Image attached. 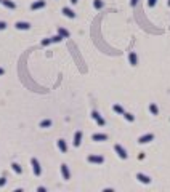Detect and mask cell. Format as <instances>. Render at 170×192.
<instances>
[{"label": "cell", "instance_id": "16", "mask_svg": "<svg viewBox=\"0 0 170 192\" xmlns=\"http://www.w3.org/2000/svg\"><path fill=\"white\" fill-rule=\"evenodd\" d=\"M2 3L5 5V7H7V8H15V3H13V2H10V0H2Z\"/></svg>", "mask_w": 170, "mask_h": 192}, {"label": "cell", "instance_id": "20", "mask_svg": "<svg viewBox=\"0 0 170 192\" xmlns=\"http://www.w3.org/2000/svg\"><path fill=\"white\" fill-rule=\"evenodd\" d=\"M112 109H114V112H117V114H122V115H124V109H122V107L119 106V104H114Z\"/></svg>", "mask_w": 170, "mask_h": 192}, {"label": "cell", "instance_id": "30", "mask_svg": "<svg viewBox=\"0 0 170 192\" xmlns=\"http://www.w3.org/2000/svg\"><path fill=\"white\" fill-rule=\"evenodd\" d=\"M71 2H72V3H77V0H71Z\"/></svg>", "mask_w": 170, "mask_h": 192}, {"label": "cell", "instance_id": "15", "mask_svg": "<svg viewBox=\"0 0 170 192\" xmlns=\"http://www.w3.org/2000/svg\"><path fill=\"white\" fill-rule=\"evenodd\" d=\"M11 168H13V171L18 173V175H21V173H23V170H21V167L18 163H11Z\"/></svg>", "mask_w": 170, "mask_h": 192}, {"label": "cell", "instance_id": "6", "mask_svg": "<svg viewBox=\"0 0 170 192\" xmlns=\"http://www.w3.org/2000/svg\"><path fill=\"white\" fill-rule=\"evenodd\" d=\"M92 117H93V119L96 120V123H98V125H100V127H103V125H104V123H106L104 120L101 119V115L98 114L96 110H93V112H92Z\"/></svg>", "mask_w": 170, "mask_h": 192}, {"label": "cell", "instance_id": "13", "mask_svg": "<svg viewBox=\"0 0 170 192\" xmlns=\"http://www.w3.org/2000/svg\"><path fill=\"white\" fill-rule=\"evenodd\" d=\"M29 27H31V26H29L27 23H21V21H18V23H16V29H19V31H21V29H23V31H27Z\"/></svg>", "mask_w": 170, "mask_h": 192}, {"label": "cell", "instance_id": "31", "mask_svg": "<svg viewBox=\"0 0 170 192\" xmlns=\"http://www.w3.org/2000/svg\"><path fill=\"white\" fill-rule=\"evenodd\" d=\"M169 7H170V0H169Z\"/></svg>", "mask_w": 170, "mask_h": 192}, {"label": "cell", "instance_id": "7", "mask_svg": "<svg viewBox=\"0 0 170 192\" xmlns=\"http://www.w3.org/2000/svg\"><path fill=\"white\" fill-rule=\"evenodd\" d=\"M45 7V0H39V2H34L32 5H31V8L32 10H40Z\"/></svg>", "mask_w": 170, "mask_h": 192}, {"label": "cell", "instance_id": "4", "mask_svg": "<svg viewBox=\"0 0 170 192\" xmlns=\"http://www.w3.org/2000/svg\"><path fill=\"white\" fill-rule=\"evenodd\" d=\"M88 162H90V163L100 165V163H103V162H104V159H103L101 155H88Z\"/></svg>", "mask_w": 170, "mask_h": 192}, {"label": "cell", "instance_id": "27", "mask_svg": "<svg viewBox=\"0 0 170 192\" xmlns=\"http://www.w3.org/2000/svg\"><path fill=\"white\" fill-rule=\"evenodd\" d=\"M5 183H7V179H5V178H0V187H2Z\"/></svg>", "mask_w": 170, "mask_h": 192}, {"label": "cell", "instance_id": "10", "mask_svg": "<svg viewBox=\"0 0 170 192\" xmlns=\"http://www.w3.org/2000/svg\"><path fill=\"white\" fill-rule=\"evenodd\" d=\"M61 175H63V178H64V179H69V178H71L69 170H68V167H66V165H61Z\"/></svg>", "mask_w": 170, "mask_h": 192}, {"label": "cell", "instance_id": "21", "mask_svg": "<svg viewBox=\"0 0 170 192\" xmlns=\"http://www.w3.org/2000/svg\"><path fill=\"white\" fill-rule=\"evenodd\" d=\"M58 34H60V35H63V37H69V32L66 31V29H63V27L58 29Z\"/></svg>", "mask_w": 170, "mask_h": 192}, {"label": "cell", "instance_id": "22", "mask_svg": "<svg viewBox=\"0 0 170 192\" xmlns=\"http://www.w3.org/2000/svg\"><path fill=\"white\" fill-rule=\"evenodd\" d=\"M124 117H125V120H129V122H133L135 117L132 114H129V112H124Z\"/></svg>", "mask_w": 170, "mask_h": 192}, {"label": "cell", "instance_id": "2", "mask_svg": "<svg viewBox=\"0 0 170 192\" xmlns=\"http://www.w3.org/2000/svg\"><path fill=\"white\" fill-rule=\"evenodd\" d=\"M31 163H32V170H34V175H35V176H40L42 170H40V165H39V162H37V159H32V160H31Z\"/></svg>", "mask_w": 170, "mask_h": 192}, {"label": "cell", "instance_id": "3", "mask_svg": "<svg viewBox=\"0 0 170 192\" xmlns=\"http://www.w3.org/2000/svg\"><path fill=\"white\" fill-rule=\"evenodd\" d=\"M153 139H154V135L148 133V135H143V136H140V139H138V143H140V144H146V143H149V141H153Z\"/></svg>", "mask_w": 170, "mask_h": 192}, {"label": "cell", "instance_id": "5", "mask_svg": "<svg viewBox=\"0 0 170 192\" xmlns=\"http://www.w3.org/2000/svg\"><path fill=\"white\" fill-rule=\"evenodd\" d=\"M137 179L140 181V183H143V184H149V183H151L149 176L143 175V173H137Z\"/></svg>", "mask_w": 170, "mask_h": 192}, {"label": "cell", "instance_id": "8", "mask_svg": "<svg viewBox=\"0 0 170 192\" xmlns=\"http://www.w3.org/2000/svg\"><path fill=\"white\" fill-rule=\"evenodd\" d=\"M92 139H93V141H106V139H108V136L103 135V133H95V135L92 136Z\"/></svg>", "mask_w": 170, "mask_h": 192}, {"label": "cell", "instance_id": "29", "mask_svg": "<svg viewBox=\"0 0 170 192\" xmlns=\"http://www.w3.org/2000/svg\"><path fill=\"white\" fill-rule=\"evenodd\" d=\"M3 74H5V70L2 69V67H0V75H3Z\"/></svg>", "mask_w": 170, "mask_h": 192}, {"label": "cell", "instance_id": "12", "mask_svg": "<svg viewBox=\"0 0 170 192\" xmlns=\"http://www.w3.org/2000/svg\"><path fill=\"white\" fill-rule=\"evenodd\" d=\"M63 15L68 16V18H76V13H74L71 8H63Z\"/></svg>", "mask_w": 170, "mask_h": 192}, {"label": "cell", "instance_id": "26", "mask_svg": "<svg viewBox=\"0 0 170 192\" xmlns=\"http://www.w3.org/2000/svg\"><path fill=\"white\" fill-rule=\"evenodd\" d=\"M5 27H7V24H5L3 21H0V31H3Z\"/></svg>", "mask_w": 170, "mask_h": 192}, {"label": "cell", "instance_id": "17", "mask_svg": "<svg viewBox=\"0 0 170 192\" xmlns=\"http://www.w3.org/2000/svg\"><path fill=\"white\" fill-rule=\"evenodd\" d=\"M50 125H52V120H48V119H47V120H42V122H40V127H42V128H48Z\"/></svg>", "mask_w": 170, "mask_h": 192}, {"label": "cell", "instance_id": "23", "mask_svg": "<svg viewBox=\"0 0 170 192\" xmlns=\"http://www.w3.org/2000/svg\"><path fill=\"white\" fill-rule=\"evenodd\" d=\"M63 39H64V37H63V35H60V34H58L56 37H52V42H61V40H63Z\"/></svg>", "mask_w": 170, "mask_h": 192}, {"label": "cell", "instance_id": "32", "mask_svg": "<svg viewBox=\"0 0 170 192\" xmlns=\"http://www.w3.org/2000/svg\"><path fill=\"white\" fill-rule=\"evenodd\" d=\"M0 2H2V0H0Z\"/></svg>", "mask_w": 170, "mask_h": 192}, {"label": "cell", "instance_id": "24", "mask_svg": "<svg viewBox=\"0 0 170 192\" xmlns=\"http://www.w3.org/2000/svg\"><path fill=\"white\" fill-rule=\"evenodd\" d=\"M48 43H52V39H45V40H42V45H48Z\"/></svg>", "mask_w": 170, "mask_h": 192}, {"label": "cell", "instance_id": "11", "mask_svg": "<svg viewBox=\"0 0 170 192\" xmlns=\"http://www.w3.org/2000/svg\"><path fill=\"white\" fill-rule=\"evenodd\" d=\"M129 61H130V64H132V66H137L138 64V58H137V54H135L133 51L129 54Z\"/></svg>", "mask_w": 170, "mask_h": 192}, {"label": "cell", "instance_id": "28", "mask_svg": "<svg viewBox=\"0 0 170 192\" xmlns=\"http://www.w3.org/2000/svg\"><path fill=\"white\" fill-rule=\"evenodd\" d=\"M137 2H138V0H130V5H132V7H135V5H137Z\"/></svg>", "mask_w": 170, "mask_h": 192}, {"label": "cell", "instance_id": "25", "mask_svg": "<svg viewBox=\"0 0 170 192\" xmlns=\"http://www.w3.org/2000/svg\"><path fill=\"white\" fill-rule=\"evenodd\" d=\"M156 2H157V0H148V7H154Z\"/></svg>", "mask_w": 170, "mask_h": 192}, {"label": "cell", "instance_id": "1", "mask_svg": "<svg viewBox=\"0 0 170 192\" xmlns=\"http://www.w3.org/2000/svg\"><path fill=\"white\" fill-rule=\"evenodd\" d=\"M114 149H116V152H117V155L120 157V159H124V160L127 159V152H125V149H124L120 144H116V146H114Z\"/></svg>", "mask_w": 170, "mask_h": 192}, {"label": "cell", "instance_id": "18", "mask_svg": "<svg viewBox=\"0 0 170 192\" xmlns=\"http://www.w3.org/2000/svg\"><path fill=\"white\" fill-rule=\"evenodd\" d=\"M149 110H151V114L153 115H157V106H156V104H149Z\"/></svg>", "mask_w": 170, "mask_h": 192}, {"label": "cell", "instance_id": "14", "mask_svg": "<svg viewBox=\"0 0 170 192\" xmlns=\"http://www.w3.org/2000/svg\"><path fill=\"white\" fill-rule=\"evenodd\" d=\"M58 147H60L61 152H68V146H66V143L63 141V139H60V141H58Z\"/></svg>", "mask_w": 170, "mask_h": 192}, {"label": "cell", "instance_id": "19", "mask_svg": "<svg viewBox=\"0 0 170 192\" xmlns=\"http://www.w3.org/2000/svg\"><path fill=\"white\" fill-rule=\"evenodd\" d=\"M93 7H95L96 10L103 8V2H101V0H93Z\"/></svg>", "mask_w": 170, "mask_h": 192}, {"label": "cell", "instance_id": "9", "mask_svg": "<svg viewBox=\"0 0 170 192\" xmlns=\"http://www.w3.org/2000/svg\"><path fill=\"white\" fill-rule=\"evenodd\" d=\"M80 141H82V133H80V131H77L76 135H74V146L79 147V146H80Z\"/></svg>", "mask_w": 170, "mask_h": 192}]
</instances>
